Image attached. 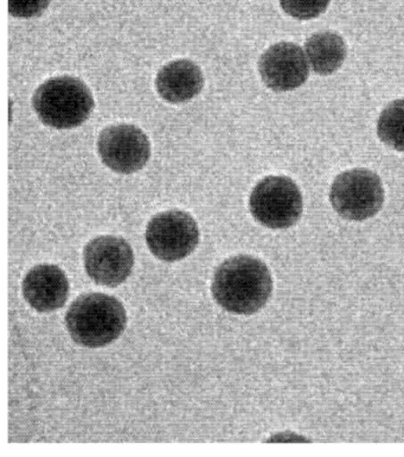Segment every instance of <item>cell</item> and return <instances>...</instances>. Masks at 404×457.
Here are the masks:
<instances>
[{
  "mask_svg": "<svg viewBox=\"0 0 404 457\" xmlns=\"http://www.w3.org/2000/svg\"><path fill=\"white\" fill-rule=\"evenodd\" d=\"M211 291L215 301L227 312L251 315L268 302L273 291L272 275L258 258L236 255L216 270Z\"/></svg>",
  "mask_w": 404,
  "mask_h": 457,
  "instance_id": "6da1fadb",
  "label": "cell"
},
{
  "mask_svg": "<svg viewBox=\"0 0 404 457\" xmlns=\"http://www.w3.org/2000/svg\"><path fill=\"white\" fill-rule=\"evenodd\" d=\"M128 315L124 305L110 295H82L66 316L68 332L75 343L97 348L110 345L124 333Z\"/></svg>",
  "mask_w": 404,
  "mask_h": 457,
  "instance_id": "7a4b0ae2",
  "label": "cell"
},
{
  "mask_svg": "<svg viewBox=\"0 0 404 457\" xmlns=\"http://www.w3.org/2000/svg\"><path fill=\"white\" fill-rule=\"evenodd\" d=\"M39 120L50 128H78L89 118L94 99L88 86L80 79L59 77L46 80L32 98Z\"/></svg>",
  "mask_w": 404,
  "mask_h": 457,
  "instance_id": "3957f363",
  "label": "cell"
},
{
  "mask_svg": "<svg viewBox=\"0 0 404 457\" xmlns=\"http://www.w3.org/2000/svg\"><path fill=\"white\" fill-rule=\"evenodd\" d=\"M249 208L255 220L266 228H290L301 217V189L284 176H268L252 189Z\"/></svg>",
  "mask_w": 404,
  "mask_h": 457,
  "instance_id": "277c9868",
  "label": "cell"
},
{
  "mask_svg": "<svg viewBox=\"0 0 404 457\" xmlns=\"http://www.w3.org/2000/svg\"><path fill=\"white\" fill-rule=\"evenodd\" d=\"M332 207L346 220L363 221L380 212L384 203L381 179L367 169H353L335 178L331 187Z\"/></svg>",
  "mask_w": 404,
  "mask_h": 457,
  "instance_id": "5b68a950",
  "label": "cell"
},
{
  "mask_svg": "<svg viewBox=\"0 0 404 457\" xmlns=\"http://www.w3.org/2000/svg\"><path fill=\"white\" fill-rule=\"evenodd\" d=\"M145 237L147 246L158 259L177 262L193 253L200 241V229L186 212L169 211L151 219Z\"/></svg>",
  "mask_w": 404,
  "mask_h": 457,
  "instance_id": "8992f818",
  "label": "cell"
},
{
  "mask_svg": "<svg viewBox=\"0 0 404 457\" xmlns=\"http://www.w3.org/2000/svg\"><path fill=\"white\" fill-rule=\"evenodd\" d=\"M97 153L111 170L128 175L145 167L151 156V144L145 133L136 126L113 125L101 131Z\"/></svg>",
  "mask_w": 404,
  "mask_h": 457,
  "instance_id": "52a82bcc",
  "label": "cell"
},
{
  "mask_svg": "<svg viewBox=\"0 0 404 457\" xmlns=\"http://www.w3.org/2000/svg\"><path fill=\"white\" fill-rule=\"evenodd\" d=\"M83 259L90 278L110 287L124 283L135 266L131 245L114 236L97 237L89 241L83 251Z\"/></svg>",
  "mask_w": 404,
  "mask_h": 457,
  "instance_id": "ba28073f",
  "label": "cell"
},
{
  "mask_svg": "<svg viewBox=\"0 0 404 457\" xmlns=\"http://www.w3.org/2000/svg\"><path fill=\"white\" fill-rule=\"evenodd\" d=\"M260 75L267 87L276 92L293 91L309 78V64L301 46L281 42L267 49L259 62Z\"/></svg>",
  "mask_w": 404,
  "mask_h": 457,
  "instance_id": "9c48e42d",
  "label": "cell"
},
{
  "mask_svg": "<svg viewBox=\"0 0 404 457\" xmlns=\"http://www.w3.org/2000/svg\"><path fill=\"white\" fill-rule=\"evenodd\" d=\"M70 280L56 265L35 266L23 280V296L31 308L49 312L62 308L70 296Z\"/></svg>",
  "mask_w": 404,
  "mask_h": 457,
  "instance_id": "30bf717a",
  "label": "cell"
},
{
  "mask_svg": "<svg viewBox=\"0 0 404 457\" xmlns=\"http://www.w3.org/2000/svg\"><path fill=\"white\" fill-rule=\"evenodd\" d=\"M204 86L201 68L190 60H176L161 68L156 79L158 95L165 102H189L200 95Z\"/></svg>",
  "mask_w": 404,
  "mask_h": 457,
  "instance_id": "8fae6325",
  "label": "cell"
},
{
  "mask_svg": "<svg viewBox=\"0 0 404 457\" xmlns=\"http://www.w3.org/2000/svg\"><path fill=\"white\" fill-rule=\"evenodd\" d=\"M305 50L312 70L320 75L334 73L346 57L344 39L331 31L312 35L306 42Z\"/></svg>",
  "mask_w": 404,
  "mask_h": 457,
  "instance_id": "7c38bea8",
  "label": "cell"
},
{
  "mask_svg": "<svg viewBox=\"0 0 404 457\" xmlns=\"http://www.w3.org/2000/svg\"><path fill=\"white\" fill-rule=\"evenodd\" d=\"M377 135L388 146L404 151V99L385 107L378 119Z\"/></svg>",
  "mask_w": 404,
  "mask_h": 457,
  "instance_id": "4fadbf2b",
  "label": "cell"
},
{
  "mask_svg": "<svg viewBox=\"0 0 404 457\" xmlns=\"http://www.w3.org/2000/svg\"><path fill=\"white\" fill-rule=\"evenodd\" d=\"M331 0H280L281 7L297 20H312L327 9Z\"/></svg>",
  "mask_w": 404,
  "mask_h": 457,
  "instance_id": "5bb4252c",
  "label": "cell"
},
{
  "mask_svg": "<svg viewBox=\"0 0 404 457\" xmlns=\"http://www.w3.org/2000/svg\"><path fill=\"white\" fill-rule=\"evenodd\" d=\"M52 0H9L11 16L34 18L41 16Z\"/></svg>",
  "mask_w": 404,
  "mask_h": 457,
  "instance_id": "9a60e30c",
  "label": "cell"
}]
</instances>
